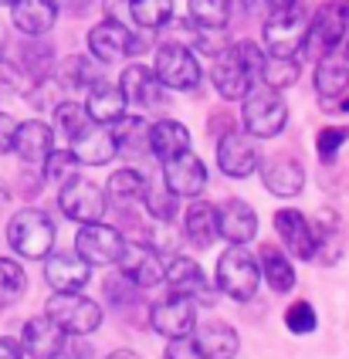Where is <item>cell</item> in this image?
<instances>
[{"mask_svg":"<svg viewBox=\"0 0 349 359\" xmlns=\"http://www.w3.org/2000/svg\"><path fill=\"white\" fill-rule=\"evenodd\" d=\"M265 58L268 55L251 41H238L224 51H217V58H214V88L231 102L245 99L254 88V81L261 79Z\"/></svg>","mask_w":349,"mask_h":359,"instance_id":"6da1fadb","label":"cell"},{"mask_svg":"<svg viewBox=\"0 0 349 359\" xmlns=\"http://www.w3.org/2000/svg\"><path fill=\"white\" fill-rule=\"evenodd\" d=\"M308 20H312V0H288L278 11H271L265 20V48L268 55H282L292 58L308 34Z\"/></svg>","mask_w":349,"mask_h":359,"instance_id":"7a4b0ae2","label":"cell"},{"mask_svg":"<svg viewBox=\"0 0 349 359\" xmlns=\"http://www.w3.org/2000/svg\"><path fill=\"white\" fill-rule=\"evenodd\" d=\"M245 129L251 136H258V140H271V136H278L282 129H285V119H288V109L282 95H278V88H271V85H254L251 92L245 95Z\"/></svg>","mask_w":349,"mask_h":359,"instance_id":"3957f363","label":"cell"},{"mask_svg":"<svg viewBox=\"0 0 349 359\" xmlns=\"http://www.w3.org/2000/svg\"><path fill=\"white\" fill-rule=\"evenodd\" d=\"M349 34V4L343 0H326L319 11H312L308 20V34H306V48L312 58H322L332 48H339Z\"/></svg>","mask_w":349,"mask_h":359,"instance_id":"277c9868","label":"cell"},{"mask_svg":"<svg viewBox=\"0 0 349 359\" xmlns=\"http://www.w3.org/2000/svg\"><path fill=\"white\" fill-rule=\"evenodd\" d=\"M258 281H261L258 261L245 251V244H231L221 255V261H217V288L224 292L227 299L247 302L258 292Z\"/></svg>","mask_w":349,"mask_h":359,"instance_id":"5b68a950","label":"cell"},{"mask_svg":"<svg viewBox=\"0 0 349 359\" xmlns=\"http://www.w3.org/2000/svg\"><path fill=\"white\" fill-rule=\"evenodd\" d=\"M7 241L21 258H48L55 248V224L41 210H21L7 224Z\"/></svg>","mask_w":349,"mask_h":359,"instance_id":"8992f818","label":"cell"},{"mask_svg":"<svg viewBox=\"0 0 349 359\" xmlns=\"http://www.w3.org/2000/svg\"><path fill=\"white\" fill-rule=\"evenodd\" d=\"M44 316H51L71 336H88V332H95L102 325V309L92 299L78 295V292H55L48 299V312Z\"/></svg>","mask_w":349,"mask_h":359,"instance_id":"52a82bcc","label":"cell"},{"mask_svg":"<svg viewBox=\"0 0 349 359\" xmlns=\"http://www.w3.org/2000/svg\"><path fill=\"white\" fill-rule=\"evenodd\" d=\"M58 203H62L64 214H68L71 220H78V224H95V220H102L105 210H109L105 190L99 187V183L82 180V177H71L68 183H62Z\"/></svg>","mask_w":349,"mask_h":359,"instance_id":"ba28073f","label":"cell"},{"mask_svg":"<svg viewBox=\"0 0 349 359\" xmlns=\"http://www.w3.org/2000/svg\"><path fill=\"white\" fill-rule=\"evenodd\" d=\"M125 241L116 227H109L102 220L95 224H82L78 238H75V255L82 261H88L92 268H105V264H116L123 255Z\"/></svg>","mask_w":349,"mask_h":359,"instance_id":"9c48e42d","label":"cell"},{"mask_svg":"<svg viewBox=\"0 0 349 359\" xmlns=\"http://www.w3.org/2000/svg\"><path fill=\"white\" fill-rule=\"evenodd\" d=\"M149 325L166 336V339H186L193 329H197V309H193V299L186 295H170V299L156 302L153 312H149Z\"/></svg>","mask_w":349,"mask_h":359,"instance_id":"30bf717a","label":"cell"},{"mask_svg":"<svg viewBox=\"0 0 349 359\" xmlns=\"http://www.w3.org/2000/svg\"><path fill=\"white\" fill-rule=\"evenodd\" d=\"M156 79L163 81L166 88H193L200 81V68H197V58L186 51L184 44H163L156 51Z\"/></svg>","mask_w":349,"mask_h":359,"instance_id":"8fae6325","label":"cell"},{"mask_svg":"<svg viewBox=\"0 0 349 359\" xmlns=\"http://www.w3.org/2000/svg\"><path fill=\"white\" fill-rule=\"evenodd\" d=\"M116 264L123 268L125 281H132L139 288H153V285H160L166 278L163 261H160V255L149 244H125Z\"/></svg>","mask_w":349,"mask_h":359,"instance_id":"7c38bea8","label":"cell"},{"mask_svg":"<svg viewBox=\"0 0 349 359\" xmlns=\"http://www.w3.org/2000/svg\"><path fill=\"white\" fill-rule=\"evenodd\" d=\"M88 48L99 61H119L139 48V41L129 34L123 20H102L88 31Z\"/></svg>","mask_w":349,"mask_h":359,"instance_id":"4fadbf2b","label":"cell"},{"mask_svg":"<svg viewBox=\"0 0 349 359\" xmlns=\"http://www.w3.org/2000/svg\"><path fill=\"white\" fill-rule=\"evenodd\" d=\"M163 180L177 197H197L207 187V170H204V163L186 149L180 156L163 160Z\"/></svg>","mask_w":349,"mask_h":359,"instance_id":"5bb4252c","label":"cell"},{"mask_svg":"<svg viewBox=\"0 0 349 359\" xmlns=\"http://www.w3.org/2000/svg\"><path fill=\"white\" fill-rule=\"evenodd\" d=\"M217 163L227 177H247L258 170V149H254V140L247 133H227L217 142Z\"/></svg>","mask_w":349,"mask_h":359,"instance_id":"9a60e30c","label":"cell"},{"mask_svg":"<svg viewBox=\"0 0 349 359\" xmlns=\"http://www.w3.org/2000/svg\"><path fill=\"white\" fill-rule=\"evenodd\" d=\"M64 349V329L51 316H38L24 325V353L31 359H55Z\"/></svg>","mask_w":349,"mask_h":359,"instance_id":"2e32d148","label":"cell"},{"mask_svg":"<svg viewBox=\"0 0 349 359\" xmlns=\"http://www.w3.org/2000/svg\"><path fill=\"white\" fill-rule=\"evenodd\" d=\"M119 88L125 95V105H139V109L163 105V81L156 79V72H149L143 65H129L119 79Z\"/></svg>","mask_w":349,"mask_h":359,"instance_id":"e0dca14e","label":"cell"},{"mask_svg":"<svg viewBox=\"0 0 349 359\" xmlns=\"http://www.w3.org/2000/svg\"><path fill=\"white\" fill-rule=\"evenodd\" d=\"M11 18H14V27L21 34L41 38L58 20V4L55 0H14L11 4Z\"/></svg>","mask_w":349,"mask_h":359,"instance_id":"ac0fdd59","label":"cell"},{"mask_svg":"<svg viewBox=\"0 0 349 359\" xmlns=\"http://www.w3.org/2000/svg\"><path fill=\"white\" fill-rule=\"evenodd\" d=\"M261 180L275 197H295L306 183V170L292 156H268L261 163Z\"/></svg>","mask_w":349,"mask_h":359,"instance_id":"d6986e66","label":"cell"},{"mask_svg":"<svg viewBox=\"0 0 349 359\" xmlns=\"http://www.w3.org/2000/svg\"><path fill=\"white\" fill-rule=\"evenodd\" d=\"M275 231L282 234L285 248L295 255V258H315V231L308 227V220L299 214V210H278L275 214Z\"/></svg>","mask_w":349,"mask_h":359,"instance_id":"ffe728a7","label":"cell"},{"mask_svg":"<svg viewBox=\"0 0 349 359\" xmlns=\"http://www.w3.org/2000/svg\"><path fill=\"white\" fill-rule=\"evenodd\" d=\"M238 332L224 325V322H207L197 329L193 336V349H197V359H234L238 356Z\"/></svg>","mask_w":349,"mask_h":359,"instance_id":"44dd1931","label":"cell"},{"mask_svg":"<svg viewBox=\"0 0 349 359\" xmlns=\"http://www.w3.org/2000/svg\"><path fill=\"white\" fill-rule=\"evenodd\" d=\"M85 112L88 119L105 126V122H119L125 116V95L119 85H109V81H92L88 85V102H85Z\"/></svg>","mask_w":349,"mask_h":359,"instance_id":"7402d4cb","label":"cell"},{"mask_svg":"<svg viewBox=\"0 0 349 359\" xmlns=\"http://www.w3.org/2000/svg\"><path fill=\"white\" fill-rule=\"evenodd\" d=\"M88 271H92V264L82 261L78 255H55L44 264V278H48V285L55 292H78V288H85Z\"/></svg>","mask_w":349,"mask_h":359,"instance_id":"603a6c76","label":"cell"},{"mask_svg":"<svg viewBox=\"0 0 349 359\" xmlns=\"http://www.w3.org/2000/svg\"><path fill=\"white\" fill-rule=\"evenodd\" d=\"M217 227H221V238H227L231 244H247L258 231V217L245 200H227L217 210Z\"/></svg>","mask_w":349,"mask_h":359,"instance_id":"cb8c5ba5","label":"cell"},{"mask_svg":"<svg viewBox=\"0 0 349 359\" xmlns=\"http://www.w3.org/2000/svg\"><path fill=\"white\" fill-rule=\"evenodd\" d=\"M71 153H75V160L85 163V166H102L109 163L119 149H116V140H112V133L105 129V126H88L78 140H71Z\"/></svg>","mask_w":349,"mask_h":359,"instance_id":"d4e9b609","label":"cell"},{"mask_svg":"<svg viewBox=\"0 0 349 359\" xmlns=\"http://www.w3.org/2000/svg\"><path fill=\"white\" fill-rule=\"evenodd\" d=\"M51 142H55L51 129H48L44 122L31 119V122H21V126H18L14 146H11V149H14L24 163H44L48 153H51Z\"/></svg>","mask_w":349,"mask_h":359,"instance_id":"484cf974","label":"cell"},{"mask_svg":"<svg viewBox=\"0 0 349 359\" xmlns=\"http://www.w3.org/2000/svg\"><path fill=\"white\" fill-rule=\"evenodd\" d=\"M166 281L177 295H186V299H200L210 302V292H207V278L204 271L197 268V261L190 258H177L170 268H166Z\"/></svg>","mask_w":349,"mask_h":359,"instance_id":"4316f807","label":"cell"},{"mask_svg":"<svg viewBox=\"0 0 349 359\" xmlns=\"http://www.w3.org/2000/svg\"><path fill=\"white\" fill-rule=\"evenodd\" d=\"M190 149V133L186 126L173 119H163L156 126H149V153H156L160 160H170V156H180Z\"/></svg>","mask_w":349,"mask_h":359,"instance_id":"83f0119b","label":"cell"},{"mask_svg":"<svg viewBox=\"0 0 349 359\" xmlns=\"http://www.w3.org/2000/svg\"><path fill=\"white\" fill-rule=\"evenodd\" d=\"M186 238L193 241L197 248H210L214 241L221 238V227H217V207H210L204 200H197L184 217Z\"/></svg>","mask_w":349,"mask_h":359,"instance_id":"f1b7e54d","label":"cell"},{"mask_svg":"<svg viewBox=\"0 0 349 359\" xmlns=\"http://www.w3.org/2000/svg\"><path fill=\"white\" fill-rule=\"evenodd\" d=\"M258 268L265 271V281L275 292H288V288L295 285V268H292L288 255H282V251L271 248V244L261 248V264H258Z\"/></svg>","mask_w":349,"mask_h":359,"instance_id":"f546056e","label":"cell"},{"mask_svg":"<svg viewBox=\"0 0 349 359\" xmlns=\"http://www.w3.org/2000/svg\"><path fill=\"white\" fill-rule=\"evenodd\" d=\"M112 140H116V149L125 153V156H143L149 149V126L143 119H119V126L112 129Z\"/></svg>","mask_w":349,"mask_h":359,"instance_id":"4dcf8cb0","label":"cell"},{"mask_svg":"<svg viewBox=\"0 0 349 359\" xmlns=\"http://www.w3.org/2000/svg\"><path fill=\"white\" fill-rule=\"evenodd\" d=\"M146 194V183L136 170H119L109 177V187H105V197L112 203H136V200Z\"/></svg>","mask_w":349,"mask_h":359,"instance_id":"1f68e13d","label":"cell"},{"mask_svg":"<svg viewBox=\"0 0 349 359\" xmlns=\"http://www.w3.org/2000/svg\"><path fill=\"white\" fill-rule=\"evenodd\" d=\"M55 126H58V133H62L64 140H78L85 129L92 126V119H88L85 105H78V102H62V105L55 109Z\"/></svg>","mask_w":349,"mask_h":359,"instance_id":"d6a6232c","label":"cell"},{"mask_svg":"<svg viewBox=\"0 0 349 359\" xmlns=\"http://www.w3.org/2000/svg\"><path fill=\"white\" fill-rule=\"evenodd\" d=\"M190 14L200 27L221 31L231 18V0H190Z\"/></svg>","mask_w":349,"mask_h":359,"instance_id":"836d02e7","label":"cell"},{"mask_svg":"<svg viewBox=\"0 0 349 359\" xmlns=\"http://www.w3.org/2000/svg\"><path fill=\"white\" fill-rule=\"evenodd\" d=\"M27 278H24V268L18 261L0 258V305H14L24 295Z\"/></svg>","mask_w":349,"mask_h":359,"instance_id":"e575fe53","label":"cell"},{"mask_svg":"<svg viewBox=\"0 0 349 359\" xmlns=\"http://www.w3.org/2000/svg\"><path fill=\"white\" fill-rule=\"evenodd\" d=\"M299 79V65L292 58H282V55H268L265 58V68H261V81L271 85V88H288V85H295Z\"/></svg>","mask_w":349,"mask_h":359,"instance_id":"d590c367","label":"cell"},{"mask_svg":"<svg viewBox=\"0 0 349 359\" xmlns=\"http://www.w3.org/2000/svg\"><path fill=\"white\" fill-rule=\"evenodd\" d=\"M170 11H173L170 0H129V14L143 27H163L170 20Z\"/></svg>","mask_w":349,"mask_h":359,"instance_id":"8d00e7d4","label":"cell"},{"mask_svg":"<svg viewBox=\"0 0 349 359\" xmlns=\"http://www.w3.org/2000/svg\"><path fill=\"white\" fill-rule=\"evenodd\" d=\"M71 177H78V160L75 153H48L44 160V180H55V183H68Z\"/></svg>","mask_w":349,"mask_h":359,"instance_id":"74e56055","label":"cell"},{"mask_svg":"<svg viewBox=\"0 0 349 359\" xmlns=\"http://www.w3.org/2000/svg\"><path fill=\"white\" fill-rule=\"evenodd\" d=\"M146 207H149V214L160 220H170L177 214V194L170 190V187H153V190H146Z\"/></svg>","mask_w":349,"mask_h":359,"instance_id":"f35d334b","label":"cell"},{"mask_svg":"<svg viewBox=\"0 0 349 359\" xmlns=\"http://www.w3.org/2000/svg\"><path fill=\"white\" fill-rule=\"evenodd\" d=\"M315 322H319L315 319V309H312L308 302H295V305L285 312V325L292 332H312Z\"/></svg>","mask_w":349,"mask_h":359,"instance_id":"ab89813d","label":"cell"},{"mask_svg":"<svg viewBox=\"0 0 349 359\" xmlns=\"http://www.w3.org/2000/svg\"><path fill=\"white\" fill-rule=\"evenodd\" d=\"M27 88V79L18 65H11L7 58H0V95H18Z\"/></svg>","mask_w":349,"mask_h":359,"instance_id":"60d3db41","label":"cell"},{"mask_svg":"<svg viewBox=\"0 0 349 359\" xmlns=\"http://www.w3.org/2000/svg\"><path fill=\"white\" fill-rule=\"evenodd\" d=\"M64 81L78 88V85H92V81H99V75L88 68V61L85 58H68L64 61Z\"/></svg>","mask_w":349,"mask_h":359,"instance_id":"b9f144b4","label":"cell"},{"mask_svg":"<svg viewBox=\"0 0 349 359\" xmlns=\"http://www.w3.org/2000/svg\"><path fill=\"white\" fill-rule=\"evenodd\" d=\"M346 140H349V129H322L315 146H319V153H322L326 160H332V156H336V149H339Z\"/></svg>","mask_w":349,"mask_h":359,"instance_id":"7bdbcfd3","label":"cell"},{"mask_svg":"<svg viewBox=\"0 0 349 359\" xmlns=\"http://www.w3.org/2000/svg\"><path fill=\"white\" fill-rule=\"evenodd\" d=\"M14 133H18V122L11 119L7 112H0V153L14 146Z\"/></svg>","mask_w":349,"mask_h":359,"instance_id":"ee69618b","label":"cell"},{"mask_svg":"<svg viewBox=\"0 0 349 359\" xmlns=\"http://www.w3.org/2000/svg\"><path fill=\"white\" fill-rule=\"evenodd\" d=\"M193 356H197L193 342H186V339H173V342H170V353H166V359H193Z\"/></svg>","mask_w":349,"mask_h":359,"instance_id":"f6af8a7d","label":"cell"},{"mask_svg":"<svg viewBox=\"0 0 349 359\" xmlns=\"http://www.w3.org/2000/svg\"><path fill=\"white\" fill-rule=\"evenodd\" d=\"M0 359H21V346L14 339H0Z\"/></svg>","mask_w":349,"mask_h":359,"instance_id":"bcb514c9","label":"cell"},{"mask_svg":"<svg viewBox=\"0 0 349 359\" xmlns=\"http://www.w3.org/2000/svg\"><path fill=\"white\" fill-rule=\"evenodd\" d=\"M105 359H143L139 353H132V349H116V353H109Z\"/></svg>","mask_w":349,"mask_h":359,"instance_id":"7dc6e473","label":"cell"},{"mask_svg":"<svg viewBox=\"0 0 349 359\" xmlns=\"http://www.w3.org/2000/svg\"><path fill=\"white\" fill-rule=\"evenodd\" d=\"M254 4H258L261 11H268V14H271V11H278L282 4H288V0H254Z\"/></svg>","mask_w":349,"mask_h":359,"instance_id":"c3c4849f","label":"cell"},{"mask_svg":"<svg viewBox=\"0 0 349 359\" xmlns=\"http://www.w3.org/2000/svg\"><path fill=\"white\" fill-rule=\"evenodd\" d=\"M0 4H14V0H0Z\"/></svg>","mask_w":349,"mask_h":359,"instance_id":"681fc988","label":"cell"},{"mask_svg":"<svg viewBox=\"0 0 349 359\" xmlns=\"http://www.w3.org/2000/svg\"><path fill=\"white\" fill-rule=\"evenodd\" d=\"M343 4H349V0H343Z\"/></svg>","mask_w":349,"mask_h":359,"instance_id":"f907efd6","label":"cell"}]
</instances>
